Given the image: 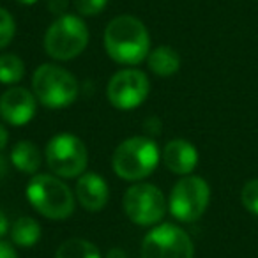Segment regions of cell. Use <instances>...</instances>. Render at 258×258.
Instances as JSON below:
<instances>
[{
  "label": "cell",
  "mask_w": 258,
  "mask_h": 258,
  "mask_svg": "<svg viewBox=\"0 0 258 258\" xmlns=\"http://www.w3.org/2000/svg\"><path fill=\"white\" fill-rule=\"evenodd\" d=\"M89 43V30L82 18L75 15L58 16L46 30L44 48L57 60H71L78 57Z\"/></svg>",
  "instance_id": "obj_5"
},
{
  "label": "cell",
  "mask_w": 258,
  "mask_h": 258,
  "mask_svg": "<svg viewBox=\"0 0 258 258\" xmlns=\"http://www.w3.org/2000/svg\"><path fill=\"white\" fill-rule=\"evenodd\" d=\"M55 258H101V253L90 240L69 239L58 246Z\"/></svg>",
  "instance_id": "obj_17"
},
{
  "label": "cell",
  "mask_w": 258,
  "mask_h": 258,
  "mask_svg": "<svg viewBox=\"0 0 258 258\" xmlns=\"http://www.w3.org/2000/svg\"><path fill=\"white\" fill-rule=\"evenodd\" d=\"M8 140H9L8 129H6L4 125H0V152L6 149V145H8Z\"/></svg>",
  "instance_id": "obj_25"
},
{
  "label": "cell",
  "mask_w": 258,
  "mask_h": 258,
  "mask_svg": "<svg viewBox=\"0 0 258 258\" xmlns=\"http://www.w3.org/2000/svg\"><path fill=\"white\" fill-rule=\"evenodd\" d=\"M240 200L251 214L258 216V179L247 180L244 184L242 191H240Z\"/></svg>",
  "instance_id": "obj_19"
},
{
  "label": "cell",
  "mask_w": 258,
  "mask_h": 258,
  "mask_svg": "<svg viewBox=\"0 0 258 258\" xmlns=\"http://www.w3.org/2000/svg\"><path fill=\"white\" fill-rule=\"evenodd\" d=\"M149 90H151V82L145 73L138 69H124L110 78L106 97L111 106L118 110H133L147 99Z\"/></svg>",
  "instance_id": "obj_10"
},
{
  "label": "cell",
  "mask_w": 258,
  "mask_h": 258,
  "mask_svg": "<svg viewBox=\"0 0 258 258\" xmlns=\"http://www.w3.org/2000/svg\"><path fill=\"white\" fill-rule=\"evenodd\" d=\"M8 228H9L8 218H6V214H4V212L0 211V237H2L6 232H8Z\"/></svg>",
  "instance_id": "obj_26"
},
{
  "label": "cell",
  "mask_w": 258,
  "mask_h": 258,
  "mask_svg": "<svg viewBox=\"0 0 258 258\" xmlns=\"http://www.w3.org/2000/svg\"><path fill=\"white\" fill-rule=\"evenodd\" d=\"M193 254L189 235L172 223L152 228L142 242V258H193Z\"/></svg>",
  "instance_id": "obj_8"
},
{
  "label": "cell",
  "mask_w": 258,
  "mask_h": 258,
  "mask_svg": "<svg viewBox=\"0 0 258 258\" xmlns=\"http://www.w3.org/2000/svg\"><path fill=\"white\" fill-rule=\"evenodd\" d=\"M124 211L135 225L152 226L165 216L166 198L152 184H135L124 195Z\"/></svg>",
  "instance_id": "obj_9"
},
{
  "label": "cell",
  "mask_w": 258,
  "mask_h": 258,
  "mask_svg": "<svg viewBox=\"0 0 258 258\" xmlns=\"http://www.w3.org/2000/svg\"><path fill=\"white\" fill-rule=\"evenodd\" d=\"M159 149L154 140L133 137L124 140L113 152L111 165L120 179L140 180L149 177L159 163Z\"/></svg>",
  "instance_id": "obj_2"
},
{
  "label": "cell",
  "mask_w": 258,
  "mask_h": 258,
  "mask_svg": "<svg viewBox=\"0 0 258 258\" xmlns=\"http://www.w3.org/2000/svg\"><path fill=\"white\" fill-rule=\"evenodd\" d=\"M106 258H127V254H125L122 249H118V247H113V249L108 251Z\"/></svg>",
  "instance_id": "obj_27"
},
{
  "label": "cell",
  "mask_w": 258,
  "mask_h": 258,
  "mask_svg": "<svg viewBox=\"0 0 258 258\" xmlns=\"http://www.w3.org/2000/svg\"><path fill=\"white\" fill-rule=\"evenodd\" d=\"M108 184L103 177L96 173H82L76 182V198L83 209L90 212H97L108 204Z\"/></svg>",
  "instance_id": "obj_13"
},
{
  "label": "cell",
  "mask_w": 258,
  "mask_h": 258,
  "mask_svg": "<svg viewBox=\"0 0 258 258\" xmlns=\"http://www.w3.org/2000/svg\"><path fill=\"white\" fill-rule=\"evenodd\" d=\"M89 154L87 147L75 135L62 133L53 137L46 145V163L50 170L58 177L75 179L87 168Z\"/></svg>",
  "instance_id": "obj_6"
},
{
  "label": "cell",
  "mask_w": 258,
  "mask_h": 258,
  "mask_svg": "<svg viewBox=\"0 0 258 258\" xmlns=\"http://www.w3.org/2000/svg\"><path fill=\"white\" fill-rule=\"evenodd\" d=\"M48 9H50V13H53V15L57 16H64L68 15V0H50L48 2Z\"/></svg>",
  "instance_id": "obj_22"
},
{
  "label": "cell",
  "mask_w": 258,
  "mask_h": 258,
  "mask_svg": "<svg viewBox=\"0 0 258 258\" xmlns=\"http://www.w3.org/2000/svg\"><path fill=\"white\" fill-rule=\"evenodd\" d=\"M16 32V23L13 20L11 13L0 8V48H6L13 41Z\"/></svg>",
  "instance_id": "obj_20"
},
{
  "label": "cell",
  "mask_w": 258,
  "mask_h": 258,
  "mask_svg": "<svg viewBox=\"0 0 258 258\" xmlns=\"http://www.w3.org/2000/svg\"><path fill=\"white\" fill-rule=\"evenodd\" d=\"M18 2H22V4H25V6H32V4H36L37 0H18Z\"/></svg>",
  "instance_id": "obj_29"
},
{
  "label": "cell",
  "mask_w": 258,
  "mask_h": 258,
  "mask_svg": "<svg viewBox=\"0 0 258 258\" xmlns=\"http://www.w3.org/2000/svg\"><path fill=\"white\" fill-rule=\"evenodd\" d=\"M11 161L22 173H34L41 166V152L36 147V144L30 140H22L13 147L11 151Z\"/></svg>",
  "instance_id": "obj_15"
},
{
  "label": "cell",
  "mask_w": 258,
  "mask_h": 258,
  "mask_svg": "<svg viewBox=\"0 0 258 258\" xmlns=\"http://www.w3.org/2000/svg\"><path fill=\"white\" fill-rule=\"evenodd\" d=\"M37 99L22 87H11L0 96V117L11 125H25L34 118Z\"/></svg>",
  "instance_id": "obj_11"
},
{
  "label": "cell",
  "mask_w": 258,
  "mask_h": 258,
  "mask_svg": "<svg viewBox=\"0 0 258 258\" xmlns=\"http://www.w3.org/2000/svg\"><path fill=\"white\" fill-rule=\"evenodd\" d=\"M144 129L145 133L149 135H159L161 133V120L158 117H149L147 120L144 122Z\"/></svg>",
  "instance_id": "obj_23"
},
{
  "label": "cell",
  "mask_w": 258,
  "mask_h": 258,
  "mask_svg": "<svg viewBox=\"0 0 258 258\" xmlns=\"http://www.w3.org/2000/svg\"><path fill=\"white\" fill-rule=\"evenodd\" d=\"M147 64L154 75L172 76L180 68V55L170 46H158L149 53Z\"/></svg>",
  "instance_id": "obj_14"
},
{
  "label": "cell",
  "mask_w": 258,
  "mask_h": 258,
  "mask_svg": "<svg viewBox=\"0 0 258 258\" xmlns=\"http://www.w3.org/2000/svg\"><path fill=\"white\" fill-rule=\"evenodd\" d=\"M108 0H75L76 11L82 16H96L106 8Z\"/></svg>",
  "instance_id": "obj_21"
},
{
  "label": "cell",
  "mask_w": 258,
  "mask_h": 258,
  "mask_svg": "<svg viewBox=\"0 0 258 258\" xmlns=\"http://www.w3.org/2000/svg\"><path fill=\"white\" fill-rule=\"evenodd\" d=\"M0 258H18V256H16V251L11 244L0 240Z\"/></svg>",
  "instance_id": "obj_24"
},
{
  "label": "cell",
  "mask_w": 258,
  "mask_h": 258,
  "mask_svg": "<svg viewBox=\"0 0 258 258\" xmlns=\"http://www.w3.org/2000/svg\"><path fill=\"white\" fill-rule=\"evenodd\" d=\"M8 175V159L0 154V180Z\"/></svg>",
  "instance_id": "obj_28"
},
{
  "label": "cell",
  "mask_w": 258,
  "mask_h": 258,
  "mask_svg": "<svg viewBox=\"0 0 258 258\" xmlns=\"http://www.w3.org/2000/svg\"><path fill=\"white\" fill-rule=\"evenodd\" d=\"M104 48L118 64L137 66L151 53V36L147 27L138 18L122 15L106 25Z\"/></svg>",
  "instance_id": "obj_1"
},
{
  "label": "cell",
  "mask_w": 258,
  "mask_h": 258,
  "mask_svg": "<svg viewBox=\"0 0 258 258\" xmlns=\"http://www.w3.org/2000/svg\"><path fill=\"white\" fill-rule=\"evenodd\" d=\"M41 237V226L34 218L22 216L18 218L11 226V239L16 246L22 247H32L37 244Z\"/></svg>",
  "instance_id": "obj_16"
},
{
  "label": "cell",
  "mask_w": 258,
  "mask_h": 258,
  "mask_svg": "<svg viewBox=\"0 0 258 258\" xmlns=\"http://www.w3.org/2000/svg\"><path fill=\"white\" fill-rule=\"evenodd\" d=\"M211 200L209 184L202 177L186 175L173 186L170 195V212L182 223H193L207 211Z\"/></svg>",
  "instance_id": "obj_7"
},
{
  "label": "cell",
  "mask_w": 258,
  "mask_h": 258,
  "mask_svg": "<svg viewBox=\"0 0 258 258\" xmlns=\"http://www.w3.org/2000/svg\"><path fill=\"white\" fill-rule=\"evenodd\" d=\"M163 163L172 173L177 175H189L198 165V152L193 144L182 138L168 142L163 151Z\"/></svg>",
  "instance_id": "obj_12"
},
{
  "label": "cell",
  "mask_w": 258,
  "mask_h": 258,
  "mask_svg": "<svg viewBox=\"0 0 258 258\" xmlns=\"http://www.w3.org/2000/svg\"><path fill=\"white\" fill-rule=\"evenodd\" d=\"M27 198L48 219H66L75 211L71 189L53 175H34L27 186Z\"/></svg>",
  "instance_id": "obj_3"
},
{
  "label": "cell",
  "mask_w": 258,
  "mask_h": 258,
  "mask_svg": "<svg viewBox=\"0 0 258 258\" xmlns=\"http://www.w3.org/2000/svg\"><path fill=\"white\" fill-rule=\"evenodd\" d=\"M34 96L46 108H66L78 97V82L69 71L55 64H43L32 76Z\"/></svg>",
  "instance_id": "obj_4"
},
{
  "label": "cell",
  "mask_w": 258,
  "mask_h": 258,
  "mask_svg": "<svg viewBox=\"0 0 258 258\" xmlns=\"http://www.w3.org/2000/svg\"><path fill=\"white\" fill-rule=\"evenodd\" d=\"M25 75V66L18 55L4 53L0 55V82L18 83Z\"/></svg>",
  "instance_id": "obj_18"
}]
</instances>
